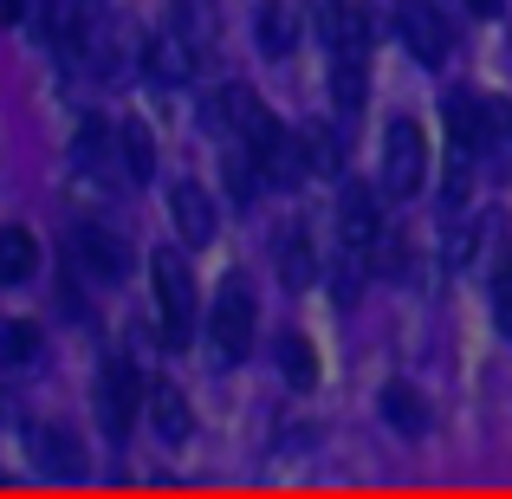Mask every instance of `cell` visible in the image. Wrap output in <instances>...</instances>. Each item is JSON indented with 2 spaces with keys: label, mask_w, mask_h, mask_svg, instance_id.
Returning a JSON list of instances; mask_svg holds the SVG:
<instances>
[{
  "label": "cell",
  "mask_w": 512,
  "mask_h": 499,
  "mask_svg": "<svg viewBox=\"0 0 512 499\" xmlns=\"http://www.w3.org/2000/svg\"><path fill=\"white\" fill-rule=\"evenodd\" d=\"M150 286H156V318H163V337H169V344H188V331H195V318H201L188 260H182V253H156V260H150Z\"/></svg>",
  "instance_id": "obj_1"
},
{
  "label": "cell",
  "mask_w": 512,
  "mask_h": 499,
  "mask_svg": "<svg viewBox=\"0 0 512 499\" xmlns=\"http://www.w3.org/2000/svg\"><path fill=\"white\" fill-rule=\"evenodd\" d=\"M422 175H428V137H422V124L396 117V124L383 130V195L389 201L422 195Z\"/></svg>",
  "instance_id": "obj_2"
},
{
  "label": "cell",
  "mask_w": 512,
  "mask_h": 499,
  "mask_svg": "<svg viewBox=\"0 0 512 499\" xmlns=\"http://www.w3.org/2000/svg\"><path fill=\"white\" fill-rule=\"evenodd\" d=\"M65 253H72V266L85 279H98V286H117V279L130 273V240L111 234L104 221H78L72 234H65Z\"/></svg>",
  "instance_id": "obj_3"
},
{
  "label": "cell",
  "mask_w": 512,
  "mask_h": 499,
  "mask_svg": "<svg viewBox=\"0 0 512 499\" xmlns=\"http://www.w3.org/2000/svg\"><path fill=\"white\" fill-rule=\"evenodd\" d=\"M253 325H260V312H253V292L247 279H227L221 292H214V318H208V337L214 350H221L227 363H240L253 350Z\"/></svg>",
  "instance_id": "obj_4"
},
{
  "label": "cell",
  "mask_w": 512,
  "mask_h": 499,
  "mask_svg": "<svg viewBox=\"0 0 512 499\" xmlns=\"http://www.w3.org/2000/svg\"><path fill=\"white\" fill-rule=\"evenodd\" d=\"M396 33L422 65H441L454 52V26H448V13H441L435 0H396Z\"/></svg>",
  "instance_id": "obj_5"
},
{
  "label": "cell",
  "mask_w": 512,
  "mask_h": 499,
  "mask_svg": "<svg viewBox=\"0 0 512 499\" xmlns=\"http://www.w3.org/2000/svg\"><path fill=\"white\" fill-rule=\"evenodd\" d=\"M143 383H137V370H130V357H111L98 370V422L111 428V435H130V422H137V409H143Z\"/></svg>",
  "instance_id": "obj_6"
},
{
  "label": "cell",
  "mask_w": 512,
  "mask_h": 499,
  "mask_svg": "<svg viewBox=\"0 0 512 499\" xmlns=\"http://www.w3.org/2000/svg\"><path fill=\"white\" fill-rule=\"evenodd\" d=\"M26 454H33V467L52 474V480H85V448H78L72 428L33 422V428H26Z\"/></svg>",
  "instance_id": "obj_7"
},
{
  "label": "cell",
  "mask_w": 512,
  "mask_h": 499,
  "mask_svg": "<svg viewBox=\"0 0 512 499\" xmlns=\"http://www.w3.org/2000/svg\"><path fill=\"white\" fill-rule=\"evenodd\" d=\"M338 221H344V247L350 253H376V240H383V195H370L363 182H344Z\"/></svg>",
  "instance_id": "obj_8"
},
{
  "label": "cell",
  "mask_w": 512,
  "mask_h": 499,
  "mask_svg": "<svg viewBox=\"0 0 512 499\" xmlns=\"http://www.w3.org/2000/svg\"><path fill=\"white\" fill-rule=\"evenodd\" d=\"M169 214H175V234H182L188 247H208L214 227H221V208H214V195L201 182H175L169 188Z\"/></svg>",
  "instance_id": "obj_9"
},
{
  "label": "cell",
  "mask_w": 512,
  "mask_h": 499,
  "mask_svg": "<svg viewBox=\"0 0 512 499\" xmlns=\"http://www.w3.org/2000/svg\"><path fill=\"white\" fill-rule=\"evenodd\" d=\"M201 111H208V130H234V137H253V130L273 117L247 85H221V91H208V104H201Z\"/></svg>",
  "instance_id": "obj_10"
},
{
  "label": "cell",
  "mask_w": 512,
  "mask_h": 499,
  "mask_svg": "<svg viewBox=\"0 0 512 499\" xmlns=\"http://www.w3.org/2000/svg\"><path fill=\"white\" fill-rule=\"evenodd\" d=\"M448 130L461 143V156H480L493 143V98H474V91H448Z\"/></svg>",
  "instance_id": "obj_11"
},
{
  "label": "cell",
  "mask_w": 512,
  "mask_h": 499,
  "mask_svg": "<svg viewBox=\"0 0 512 499\" xmlns=\"http://www.w3.org/2000/svg\"><path fill=\"white\" fill-rule=\"evenodd\" d=\"M169 33L182 39L195 59H208V52L221 46V7H214V0H175L169 7Z\"/></svg>",
  "instance_id": "obj_12"
},
{
  "label": "cell",
  "mask_w": 512,
  "mask_h": 499,
  "mask_svg": "<svg viewBox=\"0 0 512 499\" xmlns=\"http://www.w3.org/2000/svg\"><path fill=\"white\" fill-rule=\"evenodd\" d=\"M318 33L331 39L338 59H363V46H370V13H357L350 0H318Z\"/></svg>",
  "instance_id": "obj_13"
},
{
  "label": "cell",
  "mask_w": 512,
  "mask_h": 499,
  "mask_svg": "<svg viewBox=\"0 0 512 499\" xmlns=\"http://www.w3.org/2000/svg\"><path fill=\"white\" fill-rule=\"evenodd\" d=\"M273 253H279V279H286L292 292H305V286L318 279V253H312V240H305V227H299V221H286V227H279Z\"/></svg>",
  "instance_id": "obj_14"
},
{
  "label": "cell",
  "mask_w": 512,
  "mask_h": 499,
  "mask_svg": "<svg viewBox=\"0 0 512 499\" xmlns=\"http://www.w3.org/2000/svg\"><path fill=\"white\" fill-rule=\"evenodd\" d=\"M72 163L85 175H98V182H111V169H124V156H117V130L91 117V124L78 130V143H72Z\"/></svg>",
  "instance_id": "obj_15"
},
{
  "label": "cell",
  "mask_w": 512,
  "mask_h": 499,
  "mask_svg": "<svg viewBox=\"0 0 512 499\" xmlns=\"http://www.w3.org/2000/svg\"><path fill=\"white\" fill-rule=\"evenodd\" d=\"M188 65H195V52H188L175 33L143 39V72H150L156 85H182V78H188Z\"/></svg>",
  "instance_id": "obj_16"
},
{
  "label": "cell",
  "mask_w": 512,
  "mask_h": 499,
  "mask_svg": "<svg viewBox=\"0 0 512 499\" xmlns=\"http://www.w3.org/2000/svg\"><path fill=\"white\" fill-rule=\"evenodd\" d=\"M273 357H279V376H286L292 389H312L318 383V350L305 344L299 331H279L273 337Z\"/></svg>",
  "instance_id": "obj_17"
},
{
  "label": "cell",
  "mask_w": 512,
  "mask_h": 499,
  "mask_svg": "<svg viewBox=\"0 0 512 499\" xmlns=\"http://www.w3.org/2000/svg\"><path fill=\"white\" fill-rule=\"evenodd\" d=\"M39 273V240L26 234V227H0V279L7 286H20V279Z\"/></svg>",
  "instance_id": "obj_18"
},
{
  "label": "cell",
  "mask_w": 512,
  "mask_h": 499,
  "mask_svg": "<svg viewBox=\"0 0 512 499\" xmlns=\"http://www.w3.org/2000/svg\"><path fill=\"white\" fill-rule=\"evenodd\" d=\"M383 422L396 428V435H428V402L415 396L409 383H389L383 389Z\"/></svg>",
  "instance_id": "obj_19"
},
{
  "label": "cell",
  "mask_w": 512,
  "mask_h": 499,
  "mask_svg": "<svg viewBox=\"0 0 512 499\" xmlns=\"http://www.w3.org/2000/svg\"><path fill=\"white\" fill-rule=\"evenodd\" d=\"M117 156H124V175H130V182H150V175H156V143H150V130H143L137 117H124V124H117Z\"/></svg>",
  "instance_id": "obj_20"
},
{
  "label": "cell",
  "mask_w": 512,
  "mask_h": 499,
  "mask_svg": "<svg viewBox=\"0 0 512 499\" xmlns=\"http://www.w3.org/2000/svg\"><path fill=\"white\" fill-rule=\"evenodd\" d=\"M363 98H370V65H363V59H338V65H331V104H338V117H357Z\"/></svg>",
  "instance_id": "obj_21"
},
{
  "label": "cell",
  "mask_w": 512,
  "mask_h": 499,
  "mask_svg": "<svg viewBox=\"0 0 512 499\" xmlns=\"http://www.w3.org/2000/svg\"><path fill=\"white\" fill-rule=\"evenodd\" d=\"M253 39H260L266 52H292V39H299V13H292L286 0H266L260 20H253Z\"/></svg>",
  "instance_id": "obj_22"
},
{
  "label": "cell",
  "mask_w": 512,
  "mask_h": 499,
  "mask_svg": "<svg viewBox=\"0 0 512 499\" xmlns=\"http://www.w3.org/2000/svg\"><path fill=\"white\" fill-rule=\"evenodd\" d=\"M150 422H156V435H163V441H188V402H182V389H175V383H156L150 389Z\"/></svg>",
  "instance_id": "obj_23"
},
{
  "label": "cell",
  "mask_w": 512,
  "mask_h": 499,
  "mask_svg": "<svg viewBox=\"0 0 512 499\" xmlns=\"http://www.w3.org/2000/svg\"><path fill=\"white\" fill-rule=\"evenodd\" d=\"M39 357V331L26 325V318H7L0 325V370H20V363Z\"/></svg>",
  "instance_id": "obj_24"
},
{
  "label": "cell",
  "mask_w": 512,
  "mask_h": 499,
  "mask_svg": "<svg viewBox=\"0 0 512 499\" xmlns=\"http://www.w3.org/2000/svg\"><path fill=\"white\" fill-rule=\"evenodd\" d=\"M474 253H480V221H467V214H461V221L448 227V266H467Z\"/></svg>",
  "instance_id": "obj_25"
},
{
  "label": "cell",
  "mask_w": 512,
  "mask_h": 499,
  "mask_svg": "<svg viewBox=\"0 0 512 499\" xmlns=\"http://www.w3.org/2000/svg\"><path fill=\"white\" fill-rule=\"evenodd\" d=\"M305 163L318 175H338V137L331 130H305Z\"/></svg>",
  "instance_id": "obj_26"
},
{
  "label": "cell",
  "mask_w": 512,
  "mask_h": 499,
  "mask_svg": "<svg viewBox=\"0 0 512 499\" xmlns=\"http://www.w3.org/2000/svg\"><path fill=\"white\" fill-rule=\"evenodd\" d=\"M493 325L512 337V253L500 260V273H493Z\"/></svg>",
  "instance_id": "obj_27"
},
{
  "label": "cell",
  "mask_w": 512,
  "mask_h": 499,
  "mask_svg": "<svg viewBox=\"0 0 512 499\" xmlns=\"http://www.w3.org/2000/svg\"><path fill=\"white\" fill-rule=\"evenodd\" d=\"M7 422H20V402H13L7 389H0V428H7Z\"/></svg>",
  "instance_id": "obj_28"
},
{
  "label": "cell",
  "mask_w": 512,
  "mask_h": 499,
  "mask_svg": "<svg viewBox=\"0 0 512 499\" xmlns=\"http://www.w3.org/2000/svg\"><path fill=\"white\" fill-rule=\"evenodd\" d=\"M467 7H474V13H500V0H467Z\"/></svg>",
  "instance_id": "obj_29"
}]
</instances>
